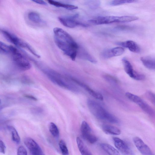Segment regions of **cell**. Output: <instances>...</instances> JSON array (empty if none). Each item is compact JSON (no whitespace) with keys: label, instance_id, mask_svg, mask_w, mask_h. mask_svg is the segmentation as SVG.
Listing matches in <instances>:
<instances>
[{"label":"cell","instance_id":"7","mask_svg":"<svg viewBox=\"0 0 155 155\" xmlns=\"http://www.w3.org/2000/svg\"><path fill=\"white\" fill-rule=\"evenodd\" d=\"M122 61L125 72L130 78L139 81L144 79L145 76L135 71L130 63L126 58H123Z\"/></svg>","mask_w":155,"mask_h":155},{"label":"cell","instance_id":"24","mask_svg":"<svg viewBox=\"0 0 155 155\" xmlns=\"http://www.w3.org/2000/svg\"><path fill=\"white\" fill-rule=\"evenodd\" d=\"M49 130L52 135L56 138L59 136V131L56 125L53 122H51L49 125Z\"/></svg>","mask_w":155,"mask_h":155},{"label":"cell","instance_id":"25","mask_svg":"<svg viewBox=\"0 0 155 155\" xmlns=\"http://www.w3.org/2000/svg\"><path fill=\"white\" fill-rule=\"evenodd\" d=\"M11 46H8L0 41V54H10Z\"/></svg>","mask_w":155,"mask_h":155},{"label":"cell","instance_id":"29","mask_svg":"<svg viewBox=\"0 0 155 155\" xmlns=\"http://www.w3.org/2000/svg\"><path fill=\"white\" fill-rule=\"evenodd\" d=\"M146 95L147 99L152 103L154 104L155 103V97L154 94L151 91H148L146 93Z\"/></svg>","mask_w":155,"mask_h":155},{"label":"cell","instance_id":"18","mask_svg":"<svg viewBox=\"0 0 155 155\" xmlns=\"http://www.w3.org/2000/svg\"><path fill=\"white\" fill-rule=\"evenodd\" d=\"M102 129L106 134H108L117 135L121 134L120 130L117 127L108 124L102 126Z\"/></svg>","mask_w":155,"mask_h":155},{"label":"cell","instance_id":"10","mask_svg":"<svg viewBox=\"0 0 155 155\" xmlns=\"http://www.w3.org/2000/svg\"><path fill=\"white\" fill-rule=\"evenodd\" d=\"M113 140L115 147L124 155H134L132 150L124 140L117 137H114Z\"/></svg>","mask_w":155,"mask_h":155},{"label":"cell","instance_id":"31","mask_svg":"<svg viewBox=\"0 0 155 155\" xmlns=\"http://www.w3.org/2000/svg\"><path fill=\"white\" fill-rule=\"evenodd\" d=\"M6 147L4 142L0 140V152L4 153L5 152Z\"/></svg>","mask_w":155,"mask_h":155},{"label":"cell","instance_id":"5","mask_svg":"<svg viewBox=\"0 0 155 155\" xmlns=\"http://www.w3.org/2000/svg\"><path fill=\"white\" fill-rule=\"evenodd\" d=\"M11 54L14 63L18 69L25 71L31 68V65L29 61L15 47L12 48Z\"/></svg>","mask_w":155,"mask_h":155},{"label":"cell","instance_id":"33","mask_svg":"<svg viewBox=\"0 0 155 155\" xmlns=\"http://www.w3.org/2000/svg\"><path fill=\"white\" fill-rule=\"evenodd\" d=\"M33 2H35L37 4H41V5H47V3L41 0H34L32 1Z\"/></svg>","mask_w":155,"mask_h":155},{"label":"cell","instance_id":"2","mask_svg":"<svg viewBox=\"0 0 155 155\" xmlns=\"http://www.w3.org/2000/svg\"><path fill=\"white\" fill-rule=\"evenodd\" d=\"M88 108L92 114L97 118L112 123H118V119L111 114L98 103L91 99L87 100Z\"/></svg>","mask_w":155,"mask_h":155},{"label":"cell","instance_id":"23","mask_svg":"<svg viewBox=\"0 0 155 155\" xmlns=\"http://www.w3.org/2000/svg\"><path fill=\"white\" fill-rule=\"evenodd\" d=\"M28 18L30 20L35 23H38L42 22L39 15L35 12H29L28 14Z\"/></svg>","mask_w":155,"mask_h":155},{"label":"cell","instance_id":"13","mask_svg":"<svg viewBox=\"0 0 155 155\" xmlns=\"http://www.w3.org/2000/svg\"><path fill=\"white\" fill-rule=\"evenodd\" d=\"M124 51V50L123 47H118L104 50L101 53V56L104 59L110 58L122 55Z\"/></svg>","mask_w":155,"mask_h":155},{"label":"cell","instance_id":"36","mask_svg":"<svg viewBox=\"0 0 155 155\" xmlns=\"http://www.w3.org/2000/svg\"><path fill=\"white\" fill-rule=\"evenodd\" d=\"M1 99H0V104L1 103Z\"/></svg>","mask_w":155,"mask_h":155},{"label":"cell","instance_id":"32","mask_svg":"<svg viewBox=\"0 0 155 155\" xmlns=\"http://www.w3.org/2000/svg\"><path fill=\"white\" fill-rule=\"evenodd\" d=\"M106 80L108 81L113 83H117V81L114 77L110 75H106L105 76Z\"/></svg>","mask_w":155,"mask_h":155},{"label":"cell","instance_id":"8","mask_svg":"<svg viewBox=\"0 0 155 155\" xmlns=\"http://www.w3.org/2000/svg\"><path fill=\"white\" fill-rule=\"evenodd\" d=\"M81 130L83 138L90 143H94L97 141V137L92 134L91 129L86 122L83 121L82 122Z\"/></svg>","mask_w":155,"mask_h":155},{"label":"cell","instance_id":"14","mask_svg":"<svg viewBox=\"0 0 155 155\" xmlns=\"http://www.w3.org/2000/svg\"><path fill=\"white\" fill-rule=\"evenodd\" d=\"M0 32L8 42L13 43L18 47H21L23 42L22 40L6 30L0 29Z\"/></svg>","mask_w":155,"mask_h":155},{"label":"cell","instance_id":"17","mask_svg":"<svg viewBox=\"0 0 155 155\" xmlns=\"http://www.w3.org/2000/svg\"><path fill=\"white\" fill-rule=\"evenodd\" d=\"M140 60L144 66L147 69L154 70L155 69V62L154 58L149 56L142 57Z\"/></svg>","mask_w":155,"mask_h":155},{"label":"cell","instance_id":"3","mask_svg":"<svg viewBox=\"0 0 155 155\" xmlns=\"http://www.w3.org/2000/svg\"><path fill=\"white\" fill-rule=\"evenodd\" d=\"M138 19L137 17L130 16H99L89 20V21L93 24L98 25L113 23L128 22Z\"/></svg>","mask_w":155,"mask_h":155},{"label":"cell","instance_id":"9","mask_svg":"<svg viewBox=\"0 0 155 155\" xmlns=\"http://www.w3.org/2000/svg\"><path fill=\"white\" fill-rule=\"evenodd\" d=\"M77 16L76 15L71 17H59L58 19L62 25L68 28H73L79 26L83 27H87L88 26L87 25L81 22L76 20L75 18Z\"/></svg>","mask_w":155,"mask_h":155},{"label":"cell","instance_id":"35","mask_svg":"<svg viewBox=\"0 0 155 155\" xmlns=\"http://www.w3.org/2000/svg\"><path fill=\"white\" fill-rule=\"evenodd\" d=\"M24 96L25 97L28 98L35 101H37V99L36 97L32 95L28 94H25V95Z\"/></svg>","mask_w":155,"mask_h":155},{"label":"cell","instance_id":"11","mask_svg":"<svg viewBox=\"0 0 155 155\" xmlns=\"http://www.w3.org/2000/svg\"><path fill=\"white\" fill-rule=\"evenodd\" d=\"M24 143L32 155H45L38 144L31 138H25Z\"/></svg>","mask_w":155,"mask_h":155},{"label":"cell","instance_id":"19","mask_svg":"<svg viewBox=\"0 0 155 155\" xmlns=\"http://www.w3.org/2000/svg\"><path fill=\"white\" fill-rule=\"evenodd\" d=\"M99 145L108 155H120L118 151L109 144L102 143H100Z\"/></svg>","mask_w":155,"mask_h":155},{"label":"cell","instance_id":"26","mask_svg":"<svg viewBox=\"0 0 155 155\" xmlns=\"http://www.w3.org/2000/svg\"><path fill=\"white\" fill-rule=\"evenodd\" d=\"M136 0H114L110 2L109 5L112 6L133 3L136 2Z\"/></svg>","mask_w":155,"mask_h":155},{"label":"cell","instance_id":"28","mask_svg":"<svg viewBox=\"0 0 155 155\" xmlns=\"http://www.w3.org/2000/svg\"><path fill=\"white\" fill-rule=\"evenodd\" d=\"M87 5L92 9H96L98 8L101 5V2L99 0H92L89 1Z\"/></svg>","mask_w":155,"mask_h":155},{"label":"cell","instance_id":"12","mask_svg":"<svg viewBox=\"0 0 155 155\" xmlns=\"http://www.w3.org/2000/svg\"><path fill=\"white\" fill-rule=\"evenodd\" d=\"M134 143L139 152L143 155H154L151 150L140 138L136 137L133 138Z\"/></svg>","mask_w":155,"mask_h":155},{"label":"cell","instance_id":"34","mask_svg":"<svg viewBox=\"0 0 155 155\" xmlns=\"http://www.w3.org/2000/svg\"><path fill=\"white\" fill-rule=\"evenodd\" d=\"M34 113L37 114H40L43 112L42 109L40 107H36L34 110Z\"/></svg>","mask_w":155,"mask_h":155},{"label":"cell","instance_id":"20","mask_svg":"<svg viewBox=\"0 0 155 155\" xmlns=\"http://www.w3.org/2000/svg\"><path fill=\"white\" fill-rule=\"evenodd\" d=\"M49 3L58 7H62L68 10L77 9L78 7L77 6L69 4L63 3L58 1L49 0L48 1Z\"/></svg>","mask_w":155,"mask_h":155},{"label":"cell","instance_id":"21","mask_svg":"<svg viewBox=\"0 0 155 155\" xmlns=\"http://www.w3.org/2000/svg\"><path fill=\"white\" fill-rule=\"evenodd\" d=\"M76 142L78 149L82 155H92L91 152L79 137H77Z\"/></svg>","mask_w":155,"mask_h":155},{"label":"cell","instance_id":"1","mask_svg":"<svg viewBox=\"0 0 155 155\" xmlns=\"http://www.w3.org/2000/svg\"><path fill=\"white\" fill-rule=\"evenodd\" d=\"M53 32L54 41L58 47L72 61H74L79 48L77 43L69 34L61 28H54Z\"/></svg>","mask_w":155,"mask_h":155},{"label":"cell","instance_id":"27","mask_svg":"<svg viewBox=\"0 0 155 155\" xmlns=\"http://www.w3.org/2000/svg\"><path fill=\"white\" fill-rule=\"evenodd\" d=\"M59 145L62 155H69L68 150L65 142L63 140L60 141Z\"/></svg>","mask_w":155,"mask_h":155},{"label":"cell","instance_id":"6","mask_svg":"<svg viewBox=\"0 0 155 155\" xmlns=\"http://www.w3.org/2000/svg\"><path fill=\"white\" fill-rule=\"evenodd\" d=\"M125 96L129 100L138 105L147 114L150 116L154 115V111L152 107L139 97L130 92H126Z\"/></svg>","mask_w":155,"mask_h":155},{"label":"cell","instance_id":"4","mask_svg":"<svg viewBox=\"0 0 155 155\" xmlns=\"http://www.w3.org/2000/svg\"><path fill=\"white\" fill-rule=\"evenodd\" d=\"M43 72L54 83L71 91L77 92L78 90L74 85L64 80L60 75L56 72L48 68L43 69Z\"/></svg>","mask_w":155,"mask_h":155},{"label":"cell","instance_id":"30","mask_svg":"<svg viewBox=\"0 0 155 155\" xmlns=\"http://www.w3.org/2000/svg\"><path fill=\"white\" fill-rule=\"evenodd\" d=\"M17 155H27L25 148L23 146H20L17 150Z\"/></svg>","mask_w":155,"mask_h":155},{"label":"cell","instance_id":"22","mask_svg":"<svg viewBox=\"0 0 155 155\" xmlns=\"http://www.w3.org/2000/svg\"><path fill=\"white\" fill-rule=\"evenodd\" d=\"M7 128L11 133L12 138L13 141L17 143L20 141V138L15 129L12 126H8Z\"/></svg>","mask_w":155,"mask_h":155},{"label":"cell","instance_id":"15","mask_svg":"<svg viewBox=\"0 0 155 155\" xmlns=\"http://www.w3.org/2000/svg\"><path fill=\"white\" fill-rule=\"evenodd\" d=\"M71 80L87 91L91 96L96 99L102 101L103 100V96L100 93L93 90L85 84L80 81L73 78H71Z\"/></svg>","mask_w":155,"mask_h":155},{"label":"cell","instance_id":"16","mask_svg":"<svg viewBox=\"0 0 155 155\" xmlns=\"http://www.w3.org/2000/svg\"><path fill=\"white\" fill-rule=\"evenodd\" d=\"M116 44L122 47L128 48L131 51L138 53L140 52V49L138 45L135 42L128 40L124 41L117 42Z\"/></svg>","mask_w":155,"mask_h":155}]
</instances>
